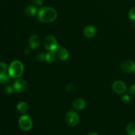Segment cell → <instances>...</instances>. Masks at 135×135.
Segmentation results:
<instances>
[{
  "instance_id": "6da1fadb",
  "label": "cell",
  "mask_w": 135,
  "mask_h": 135,
  "mask_svg": "<svg viewBox=\"0 0 135 135\" xmlns=\"http://www.w3.org/2000/svg\"><path fill=\"white\" fill-rule=\"evenodd\" d=\"M57 17V13L54 8L43 7L38 11V18L43 22H51L55 21Z\"/></svg>"
},
{
  "instance_id": "7a4b0ae2",
  "label": "cell",
  "mask_w": 135,
  "mask_h": 135,
  "mask_svg": "<svg viewBox=\"0 0 135 135\" xmlns=\"http://www.w3.org/2000/svg\"><path fill=\"white\" fill-rule=\"evenodd\" d=\"M24 72V67L22 63L19 61H13L8 68L9 75L12 78H19L22 76Z\"/></svg>"
},
{
  "instance_id": "3957f363",
  "label": "cell",
  "mask_w": 135,
  "mask_h": 135,
  "mask_svg": "<svg viewBox=\"0 0 135 135\" xmlns=\"http://www.w3.org/2000/svg\"><path fill=\"white\" fill-rule=\"evenodd\" d=\"M18 126L21 130L28 131L32 127V120L28 115H23L18 119Z\"/></svg>"
},
{
  "instance_id": "277c9868",
  "label": "cell",
  "mask_w": 135,
  "mask_h": 135,
  "mask_svg": "<svg viewBox=\"0 0 135 135\" xmlns=\"http://www.w3.org/2000/svg\"><path fill=\"white\" fill-rule=\"evenodd\" d=\"M44 44L46 50L48 51H54L57 50L59 47L56 38L52 35H48L45 38Z\"/></svg>"
},
{
  "instance_id": "5b68a950",
  "label": "cell",
  "mask_w": 135,
  "mask_h": 135,
  "mask_svg": "<svg viewBox=\"0 0 135 135\" xmlns=\"http://www.w3.org/2000/svg\"><path fill=\"white\" fill-rule=\"evenodd\" d=\"M65 122L69 127H75L79 122V115L75 111H69L65 115Z\"/></svg>"
},
{
  "instance_id": "8992f818",
  "label": "cell",
  "mask_w": 135,
  "mask_h": 135,
  "mask_svg": "<svg viewBox=\"0 0 135 135\" xmlns=\"http://www.w3.org/2000/svg\"><path fill=\"white\" fill-rule=\"evenodd\" d=\"M13 87L16 92L22 93L27 90L28 88V85L27 82L25 79H18L14 82Z\"/></svg>"
},
{
  "instance_id": "52a82bcc",
  "label": "cell",
  "mask_w": 135,
  "mask_h": 135,
  "mask_svg": "<svg viewBox=\"0 0 135 135\" xmlns=\"http://www.w3.org/2000/svg\"><path fill=\"white\" fill-rule=\"evenodd\" d=\"M112 88L115 93L118 94L125 93L127 90V85L124 82L121 80H116L113 83Z\"/></svg>"
},
{
  "instance_id": "ba28073f",
  "label": "cell",
  "mask_w": 135,
  "mask_h": 135,
  "mask_svg": "<svg viewBox=\"0 0 135 135\" xmlns=\"http://www.w3.org/2000/svg\"><path fill=\"white\" fill-rule=\"evenodd\" d=\"M121 69L125 73H134L135 70V63L132 60H125L121 63Z\"/></svg>"
},
{
  "instance_id": "9c48e42d",
  "label": "cell",
  "mask_w": 135,
  "mask_h": 135,
  "mask_svg": "<svg viewBox=\"0 0 135 135\" xmlns=\"http://www.w3.org/2000/svg\"><path fill=\"white\" fill-rule=\"evenodd\" d=\"M40 38L37 34H33L29 38V45H30V47L33 50L38 49L40 46Z\"/></svg>"
},
{
  "instance_id": "30bf717a",
  "label": "cell",
  "mask_w": 135,
  "mask_h": 135,
  "mask_svg": "<svg viewBox=\"0 0 135 135\" xmlns=\"http://www.w3.org/2000/svg\"><path fill=\"white\" fill-rule=\"evenodd\" d=\"M83 33H84V35L87 38H92L96 36V33H97V30L95 26H92V25H88L84 28Z\"/></svg>"
},
{
  "instance_id": "8fae6325",
  "label": "cell",
  "mask_w": 135,
  "mask_h": 135,
  "mask_svg": "<svg viewBox=\"0 0 135 135\" xmlns=\"http://www.w3.org/2000/svg\"><path fill=\"white\" fill-rule=\"evenodd\" d=\"M86 103L83 98H78L73 102V107L76 110H82L86 107Z\"/></svg>"
},
{
  "instance_id": "7c38bea8",
  "label": "cell",
  "mask_w": 135,
  "mask_h": 135,
  "mask_svg": "<svg viewBox=\"0 0 135 135\" xmlns=\"http://www.w3.org/2000/svg\"><path fill=\"white\" fill-rule=\"evenodd\" d=\"M57 57L62 61H66L69 57V53L67 49L62 47H59L57 50Z\"/></svg>"
},
{
  "instance_id": "4fadbf2b",
  "label": "cell",
  "mask_w": 135,
  "mask_h": 135,
  "mask_svg": "<svg viewBox=\"0 0 135 135\" xmlns=\"http://www.w3.org/2000/svg\"><path fill=\"white\" fill-rule=\"evenodd\" d=\"M37 13H38V9L34 5H28L25 9V13L28 17H34Z\"/></svg>"
},
{
  "instance_id": "5bb4252c",
  "label": "cell",
  "mask_w": 135,
  "mask_h": 135,
  "mask_svg": "<svg viewBox=\"0 0 135 135\" xmlns=\"http://www.w3.org/2000/svg\"><path fill=\"white\" fill-rule=\"evenodd\" d=\"M28 109V105L27 103H26L25 102H20L17 105V111L21 113H26Z\"/></svg>"
},
{
  "instance_id": "9a60e30c",
  "label": "cell",
  "mask_w": 135,
  "mask_h": 135,
  "mask_svg": "<svg viewBox=\"0 0 135 135\" xmlns=\"http://www.w3.org/2000/svg\"><path fill=\"white\" fill-rule=\"evenodd\" d=\"M57 58V55L54 51H49L46 54V61L49 63H53L55 61Z\"/></svg>"
},
{
  "instance_id": "2e32d148",
  "label": "cell",
  "mask_w": 135,
  "mask_h": 135,
  "mask_svg": "<svg viewBox=\"0 0 135 135\" xmlns=\"http://www.w3.org/2000/svg\"><path fill=\"white\" fill-rule=\"evenodd\" d=\"M127 135H135V123H130L126 127Z\"/></svg>"
},
{
  "instance_id": "e0dca14e",
  "label": "cell",
  "mask_w": 135,
  "mask_h": 135,
  "mask_svg": "<svg viewBox=\"0 0 135 135\" xmlns=\"http://www.w3.org/2000/svg\"><path fill=\"white\" fill-rule=\"evenodd\" d=\"M10 76L5 73L0 74V84H5L10 81Z\"/></svg>"
},
{
  "instance_id": "ac0fdd59",
  "label": "cell",
  "mask_w": 135,
  "mask_h": 135,
  "mask_svg": "<svg viewBox=\"0 0 135 135\" xmlns=\"http://www.w3.org/2000/svg\"><path fill=\"white\" fill-rule=\"evenodd\" d=\"M36 59L40 62H43L46 61V54L42 52H39L36 55Z\"/></svg>"
},
{
  "instance_id": "d6986e66",
  "label": "cell",
  "mask_w": 135,
  "mask_h": 135,
  "mask_svg": "<svg viewBox=\"0 0 135 135\" xmlns=\"http://www.w3.org/2000/svg\"><path fill=\"white\" fill-rule=\"evenodd\" d=\"M7 70L6 64L3 62H0V74L5 73Z\"/></svg>"
},
{
  "instance_id": "ffe728a7",
  "label": "cell",
  "mask_w": 135,
  "mask_h": 135,
  "mask_svg": "<svg viewBox=\"0 0 135 135\" xmlns=\"http://www.w3.org/2000/svg\"><path fill=\"white\" fill-rule=\"evenodd\" d=\"M129 17L131 21H135V7H133L130 9L129 12Z\"/></svg>"
},
{
  "instance_id": "44dd1931",
  "label": "cell",
  "mask_w": 135,
  "mask_h": 135,
  "mask_svg": "<svg viewBox=\"0 0 135 135\" xmlns=\"http://www.w3.org/2000/svg\"><path fill=\"white\" fill-rule=\"evenodd\" d=\"M122 101L125 104H127V103L130 102H131V97L127 94H125L122 97Z\"/></svg>"
},
{
  "instance_id": "7402d4cb",
  "label": "cell",
  "mask_w": 135,
  "mask_h": 135,
  "mask_svg": "<svg viewBox=\"0 0 135 135\" xmlns=\"http://www.w3.org/2000/svg\"><path fill=\"white\" fill-rule=\"evenodd\" d=\"M13 90H14L13 87L8 86H7L6 88H5V92H6L7 94H11L13 92Z\"/></svg>"
},
{
  "instance_id": "603a6c76",
  "label": "cell",
  "mask_w": 135,
  "mask_h": 135,
  "mask_svg": "<svg viewBox=\"0 0 135 135\" xmlns=\"http://www.w3.org/2000/svg\"><path fill=\"white\" fill-rule=\"evenodd\" d=\"M74 88H75V85L73 83H69L67 85V86H66V90L67 92H71Z\"/></svg>"
},
{
  "instance_id": "cb8c5ba5",
  "label": "cell",
  "mask_w": 135,
  "mask_h": 135,
  "mask_svg": "<svg viewBox=\"0 0 135 135\" xmlns=\"http://www.w3.org/2000/svg\"><path fill=\"white\" fill-rule=\"evenodd\" d=\"M129 93L133 96H135V84H132L129 88Z\"/></svg>"
},
{
  "instance_id": "d4e9b609",
  "label": "cell",
  "mask_w": 135,
  "mask_h": 135,
  "mask_svg": "<svg viewBox=\"0 0 135 135\" xmlns=\"http://www.w3.org/2000/svg\"><path fill=\"white\" fill-rule=\"evenodd\" d=\"M32 3L36 6H40L43 4L44 0H32Z\"/></svg>"
},
{
  "instance_id": "484cf974",
  "label": "cell",
  "mask_w": 135,
  "mask_h": 135,
  "mask_svg": "<svg viewBox=\"0 0 135 135\" xmlns=\"http://www.w3.org/2000/svg\"><path fill=\"white\" fill-rule=\"evenodd\" d=\"M25 54H30V49L26 48V50H25Z\"/></svg>"
},
{
  "instance_id": "4316f807",
  "label": "cell",
  "mask_w": 135,
  "mask_h": 135,
  "mask_svg": "<svg viewBox=\"0 0 135 135\" xmlns=\"http://www.w3.org/2000/svg\"><path fill=\"white\" fill-rule=\"evenodd\" d=\"M87 135H99V134H98V133H95V132H90V133H88Z\"/></svg>"
},
{
  "instance_id": "83f0119b",
  "label": "cell",
  "mask_w": 135,
  "mask_h": 135,
  "mask_svg": "<svg viewBox=\"0 0 135 135\" xmlns=\"http://www.w3.org/2000/svg\"><path fill=\"white\" fill-rule=\"evenodd\" d=\"M134 73L135 74V70H134Z\"/></svg>"
}]
</instances>
